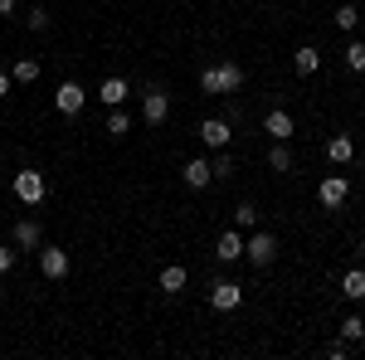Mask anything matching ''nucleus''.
<instances>
[{
    "label": "nucleus",
    "instance_id": "32",
    "mask_svg": "<svg viewBox=\"0 0 365 360\" xmlns=\"http://www.w3.org/2000/svg\"><path fill=\"white\" fill-rule=\"evenodd\" d=\"M361 258H365V234H361Z\"/></svg>",
    "mask_w": 365,
    "mask_h": 360
},
{
    "label": "nucleus",
    "instance_id": "28",
    "mask_svg": "<svg viewBox=\"0 0 365 360\" xmlns=\"http://www.w3.org/2000/svg\"><path fill=\"white\" fill-rule=\"evenodd\" d=\"M327 356H331V360H346V356H351V346H346V341H331V346H327Z\"/></svg>",
    "mask_w": 365,
    "mask_h": 360
},
{
    "label": "nucleus",
    "instance_id": "9",
    "mask_svg": "<svg viewBox=\"0 0 365 360\" xmlns=\"http://www.w3.org/2000/svg\"><path fill=\"white\" fill-rule=\"evenodd\" d=\"M141 117L151 122V127H161L170 117V98L161 93V88H146V98H141Z\"/></svg>",
    "mask_w": 365,
    "mask_h": 360
},
{
    "label": "nucleus",
    "instance_id": "18",
    "mask_svg": "<svg viewBox=\"0 0 365 360\" xmlns=\"http://www.w3.org/2000/svg\"><path fill=\"white\" fill-rule=\"evenodd\" d=\"M103 132H108L113 141H122L127 132H132V117H127L122 108H108V122H103Z\"/></svg>",
    "mask_w": 365,
    "mask_h": 360
},
{
    "label": "nucleus",
    "instance_id": "3",
    "mask_svg": "<svg viewBox=\"0 0 365 360\" xmlns=\"http://www.w3.org/2000/svg\"><path fill=\"white\" fill-rule=\"evenodd\" d=\"M244 258H249L253 268H273V258H278V239H273L268 229H258L253 239H244Z\"/></svg>",
    "mask_w": 365,
    "mask_h": 360
},
{
    "label": "nucleus",
    "instance_id": "2",
    "mask_svg": "<svg viewBox=\"0 0 365 360\" xmlns=\"http://www.w3.org/2000/svg\"><path fill=\"white\" fill-rule=\"evenodd\" d=\"M44 195H49V180L39 175V170H15V200L20 205H44Z\"/></svg>",
    "mask_w": 365,
    "mask_h": 360
},
{
    "label": "nucleus",
    "instance_id": "4",
    "mask_svg": "<svg viewBox=\"0 0 365 360\" xmlns=\"http://www.w3.org/2000/svg\"><path fill=\"white\" fill-rule=\"evenodd\" d=\"M239 302H244V282H234V277H215L210 282V307L215 312H234Z\"/></svg>",
    "mask_w": 365,
    "mask_h": 360
},
{
    "label": "nucleus",
    "instance_id": "1",
    "mask_svg": "<svg viewBox=\"0 0 365 360\" xmlns=\"http://www.w3.org/2000/svg\"><path fill=\"white\" fill-rule=\"evenodd\" d=\"M244 88V68L225 58V63H210L205 73H200V93H210V98H229V93H239Z\"/></svg>",
    "mask_w": 365,
    "mask_h": 360
},
{
    "label": "nucleus",
    "instance_id": "5",
    "mask_svg": "<svg viewBox=\"0 0 365 360\" xmlns=\"http://www.w3.org/2000/svg\"><path fill=\"white\" fill-rule=\"evenodd\" d=\"M195 132H200V141H205L210 151H220V146H229V141H234V122H229V117H205Z\"/></svg>",
    "mask_w": 365,
    "mask_h": 360
},
{
    "label": "nucleus",
    "instance_id": "14",
    "mask_svg": "<svg viewBox=\"0 0 365 360\" xmlns=\"http://www.w3.org/2000/svg\"><path fill=\"white\" fill-rule=\"evenodd\" d=\"M180 180L190 185V190H205V185H215V170H210V161H185V170H180Z\"/></svg>",
    "mask_w": 365,
    "mask_h": 360
},
{
    "label": "nucleus",
    "instance_id": "6",
    "mask_svg": "<svg viewBox=\"0 0 365 360\" xmlns=\"http://www.w3.org/2000/svg\"><path fill=\"white\" fill-rule=\"evenodd\" d=\"M317 200H322V210H341V205L351 200V180H346V175H327V180L317 185Z\"/></svg>",
    "mask_w": 365,
    "mask_h": 360
},
{
    "label": "nucleus",
    "instance_id": "24",
    "mask_svg": "<svg viewBox=\"0 0 365 360\" xmlns=\"http://www.w3.org/2000/svg\"><path fill=\"white\" fill-rule=\"evenodd\" d=\"M10 78H15V83H34V78H39V63H34V58H20V63L10 68Z\"/></svg>",
    "mask_w": 365,
    "mask_h": 360
},
{
    "label": "nucleus",
    "instance_id": "13",
    "mask_svg": "<svg viewBox=\"0 0 365 360\" xmlns=\"http://www.w3.org/2000/svg\"><path fill=\"white\" fill-rule=\"evenodd\" d=\"M327 161H331V166H351V161H356V141L346 137V132H336V137L327 141Z\"/></svg>",
    "mask_w": 365,
    "mask_h": 360
},
{
    "label": "nucleus",
    "instance_id": "12",
    "mask_svg": "<svg viewBox=\"0 0 365 360\" xmlns=\"http://www.w3.org/2000/svg\"><path fill=\"white\" fill-rule=\"evenodd\" d=\"M263 132H268L273 141H287L292 132H297V127H292V112H287V108H273L268 117H263Z\"/></svg>",
    "mask_w": 365,
    "mask_h": 360
},
{
    "label": "nucleus",
    "instance_id": "30",
    "mask_svg": "<svg viewBox=\"0 0 365 360\" xmlns=\"http://www.w3.org/2000/svg\"><path fill=\"white\" fill-rule=\"evenodd\" d=\"M10 83H15V78H10V73H0V98H10Z\"/></svg>",
    "mask_w": 365,
    "mask_h": 360
},
{
    "label": "nucleus",
    "instance_id": "27",
    "mask_svg": "<svg viewBox=\"0 0 365 360\" xmlns=\"http://www.w3.org/2000/svg\"><path fill=\"white\" fill-rule=\"evenodd\" d=\"M25 25L34 29V34H39V29H49V10H39V5H34V10L25 15Z\"/></svg>",
    "mask_w": 365,
    "mask_h": 360
},
{
    "label": "nucleus",
    "instance_id": "26",
    "mask_svg": "<svg viewBox=\"0 0 365 360\" xmlns=\"http://www.w3.org/2000/svg\"><path fill=\"white\" fill-rule=\"evenodd\" d=\"M336 25L341 29H356V25H361V10H356V5H341V10H336Z\"/></svg>",
    "mask_w": 365,
    "mask_h": 360
},
{
    "label": "nucleus",
    "instance_id": "22",
    "mask_svg": "<svg viewBox=\"0 0 365 360\" xmlns=\"http://www.w3.org/2000/svg\"><path fill=\"white\" fill-rule=\"evenodd\" d=\"M341 58H346V68H351V73H365V39H351Z\"/></svg>",
    "mask_w": 365,
    "mask_h": 360
},
{
    "label": "nucleus",
    "instance_id": "20",
    "mask_svg": "<svg viewBox=\"0 0 365 360\" xmlns=\"http://www.w3.org/2000/svg\"><path fill=\"white\" fill-rule=\"evenodd\" d=\"M341 341H346V346H361V341H365V317L351 312V317L341 322Z\"/></svg>",
    "mask_w": 365,
    "mask_h": 360
},
{
    "label": "nucleus",
    "instance_id": "29",
    "mask_svg": "<svg viewBox=\"0 0 365 360\" xmlns=\"http://www.w3.org/2000/svg\"><path fill=\"white\" fill-rule=\"evenodd\" d=\"M10 268H15V249H5V244H0V273H10Z\"/></svg>",
    "mask_w": 365,
    "mask_h": 360
},
{
    "label": "nucleus",
    "instance_id": "19",
    "mask_svg": "<svg viewBox=\"0 0 365 360\" xmlns=\"http://www.w3.org/2000/svg\"><path fill=\"white\" fill-rule=\"evenodd\" d=\"M341 292H346L351 302H361V297H365V268H346V277H341Z\"/></svg>",
    "mask_w": 365,
    "mask_h": 360
},
{
    "label": "nucleus",
    "instance_id": "15",
    "mask_svg": "<svg viewBox=\"0 0 365 360\" xmlns=\"http://www.w3.org/2000/svg\"><path fill=\"white\" fill-rule=\"evenodd\" d=\"M39 244H44L39 220H20V224H15V253H20V249H34V253H39Z\"/></svg>",
    "mask_w": 365,
    "mask_h": 360
},
{
    "label": "nucleus",
    "instance_id": "17",
    "mask_svg": "<svg viewBox=\"0 0 365 360\" xmlns=\"http://www.w3.org/2000/svg\"><path fill=\"white\" fill-rule=\"evenodd\" d=\"M292 68H297V78H312V73L322 68V49H317V44H302V49L292 54Z\"/></svg>",
    "mask_w": 365,
    "mask_h": 360
},
{
    "label": "nucleus",
    "instance_id": "21",
    "mask_svg": "<svg viewBox=\"0 0 365 360\" xmlns=\"http://www.w3.org/2000/svg\"><path fill=\"white\" fill-rule=\"evenodd\" d=\"M268 166L278 170V175H287V170H292V151H287V141H273V151H268Z\"/></svg>",
    "mask_w": 365,
    "mask_h": 360
},
{
    "label": "nucleus",
    "instance_id": "25",
    "mask_svg": "<svg viewBox=\"0 0 365 360\" xmlns=\"http://www.w3.org/2000/svg\"><path fill=\"white\" fill-rule=\"evenodd\" d=\"M234 229H258V210L253 205H239L234 210Z\"/></svg>",
    "mask_w": 365,
    "mask_h": 360
},
{
    "label": "nucleus",
    "instance_id": "31",
    "mask_svg": "<svg viewBox=\"0 0 365 360\" xmlns=\"http://www.w3.org/2000/svg\"><path fill=\"white\" fill-rule=\"evenodd\" d=\"M15 5H20V0H0V15H15Z\"/></svg>",
    "mask_w": 365,
    "mask_h": 360
},
{
    "label": "nucleus",
    "instance_id": "10",
    "mask_svg": "<svg viewBox=\"0 0 365 360\" xmlns=\"http://www.w3.org/2000/svg\"><path fill=\"white\" fill-rule=\"evenodd\" d=\"M127 98H132V83H127V78H117V73L98 83V103H103V108H122Z\"/></svg>",
    "mask_w": 365,
    "mask_h": 360
},
{
    "label": "nucleus",
    "instance_id": "7",
    "mask_svg": "<svg viewBox=\"0 0 365 360\" xmlns=\"http://www.w3.org/2000/svg\"><path fill=\"white\" fill-rule=\"evenodd\" d=\"M83 103H88L83 83H73V78H68V83H58V88H54V108L63 112V117H78V112H83Z\"/></svg>",
    "mask_w": 365,
    "mask_h": 360
},
{
    "label": "nucleus",
    "instance_id": "11",
    "mask_svg": "<svg viewBox=\"0 0 365 360\" xmlns=\"http://www.w3.org/2000/svg\"><path fill=\"white\" fill-rule=\"evenodd\" d=\"M156 287H161L166 297H175V292H185V287H190V273H185L180 263H166V268L156 273Z\"/></svg>",
    "mask_w": 365,
    "mask_h": 360
},
{
    "label": "nucleus",
    "instance_id": "23",
    "mask_svg": "<svg viewBox=\"0 0 365 360\" xmlns=\"http://www.w3.org/2000/svg\"><path fill=\"white\" fill-rule=\"evenodd\" d=\"M210 170H215V180H229V175H234V156H229V146H220V151H215Z\"/></svg>",
    "mask_w": 365,
    "mask_h": 360
},
{
    "label": "nucleus",
    "instance_id": "16",
    "mask_svg": "<svg viewBox=\"0 0 365 360\" xmlns=\"http://www.w3.org/2000/svg\"><path fill=\"white\" fill-rule=\"evenodd\" d=\"M215 258H220V263H239V258H244V234H239V229L220 234V244H215Z\"/></svg>",
    "mask_w": 365,
    "mask_h": 360
},
{
    "label": "nucleus",
    "instance_id": "8",
    "mask_svg": "<svg viewBox=\"0 0 365 360\" xmlns=\"http://www.w3.org/2000/svg\"><path fill=\"white\" fill-rule=\"evenodd\" d=\"M39 273L58 282V277H68V253L63 249H49V244H39Z\"/></svg>",
    "mask_w": 365,
    "mask_h": 360
}]
</instances>
